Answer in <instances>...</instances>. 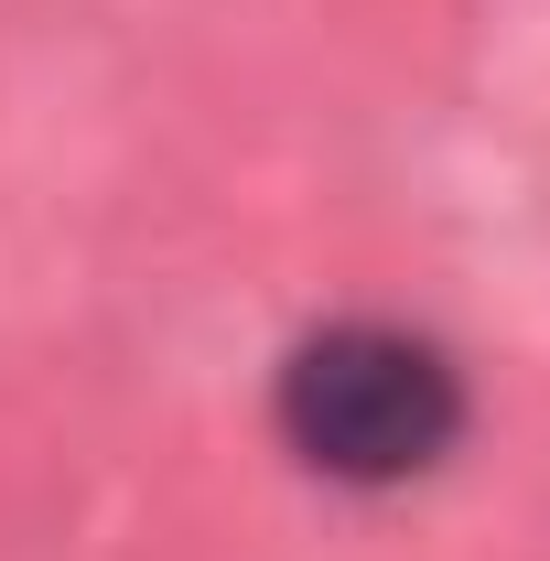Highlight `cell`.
<instances>
[{
  "label": "cell",
  "instance_id": "cell-1",
  "mask_svg": "<svg viewBox=\"0 0 550 561\" xmlns=\"http://www.w3.org/2000/svg\"><path fill=\"white\" fill-rule=\"evenodd\" d=\"M465 421H475L465 367L432 335L389 324V313H335V324L291 335L271 367L280 454L302 476H324V486H356V496H389L411 476H432L465 443Z\"/></svg>",
  "mask_w": 550,
  "mask_h": 561
}]
</instances>
